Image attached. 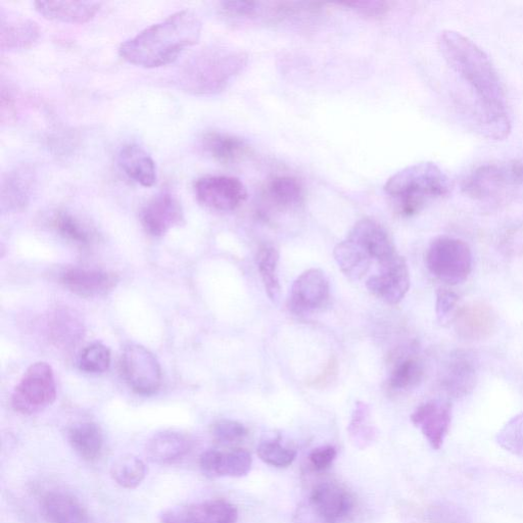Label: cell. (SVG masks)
Instances as JSON below:
<instances>
[{
    "label": "cell",
    "mask_w": 523,
    "mask_h": 523,
    "mask_svg": "<svg viewBox=\"0 0 523 523\" xmlns=\"http://www.w3.org/2000/svg\"><path fill=\"white\" fill-rule=\"evenodd\" d=\"M440 52L458 77L469 87L479 108V124L489 138L503 140L511 131L506 95L500 76L489 56L468 37L444 31Z\"/></svg>",
    "instance_id": "obj_1"
},
{
    "label": "cell",
    "mask_w": 523,
    "mask_h": 523,
    "mask_svg": "<svg viewBox=\"0 0 523 523\" xmlns=\"http://www.w3.org/2000/svg\"><path fill=\"white\" fill-rule=\"evenodd\" d=\"M200 18L189 10L177 12L120 46V56L129 64L154 69L174 63L202 35Z\"/></svg>",
    "instance_id": "obj_2"
},
{
    "label": "cell",
    "mask_w": 523,
    "mask_h": 523,
    "mask_svg": "<svg viewBox=\"0 0 523 523\" xmlns=\"http://www.w3.org/2000/svg\"><path fill=\"white\" fill-rule=\"evenodd\" d=\"M248 56L226 46L207 47L186 60L174 81L193 95H215L224 91L246 69Z\"/></svg>",
    "instance_id": "obj_3"
},
{
    "label": "cell",
    "mask_w": 523,
    "mask_h": 523,
    "mask_svg": "<svg viewBox=\"0 0 523 523\" xmlns=\"http://www.w3.org/2000/svg\"><path fill=\"white\" fill-rule=\"evenodd\" d=\"M449 176L435 163L421 162L394 174L385 185V192L399 214L411 217L430 202L452 192Z\"/></svg>",
    "instance_id": "obj_4"
},
{
    "label": "cell",
    "mask_w": 523,
    "mask_h": 523,
    "mask_svg": "<svg viewBox=\"0 0 523 523\" xmlns=\"http://www.w3.org/2000/svg\"><path fill=\"white\" fill-rule=\"evenodd\" d=\"M355 508L353 495L334 482L316 485L296 509L294 523H343Z\"/></svg>",
    "instance_id": "obj_5"
},
{
    "label": "cell",
    "mask_w": 523,
    "mask_h": 523,
    "mask_svg": "<svg viewBox=\"0 0 523 523\" xmlns=\"http://www.w3.org/2000/svg\"><path fill=\"white\" fill-rule=\"evenodd\" d=\"M427 269L439 280L457 285L465 282L472 271V254L469 246L450 236H440L427 249Z\"/></svg>",
    "instance_id": "obj_6"
},
{
    "label": "cell",
    "mask_w": 523,
    "mask_h": 523,
    "mask_svg": "<svg viewBox=\"0 0 523 523\" xmlns=\"http://www.w3.org/2000/svg\"><path fill=\"white\" fill-rule=\"evenodd\" d=\"M57 398L53 368L45 363L32 364L22 376L12 396L14 410L33 415L51 406Z\"/></svg>",
    "instance_id": "obj_7"
},
{
    "label": "cell",
    "mask_w": 523,
    "mask_h": 523,
    "mask_svg": "<svg viewBox=\"0 0 523 523\" xmlns=\"http://www.w3.org/2000/svg\"><path fill=\"white\" fill-rule=\"evenodd\" d=\"M122 372L129 387L141 396L156 394L162 384V369L156 356L147 348L137 344L125 347Z\"/></svg>",
    "instance_id": "obj_8"
},
{
    "label": "cell",
    "mask_w": 523,
    "mask_h": 523,
    "mask_svg": "<svg viewBox=\"0 0 523 523\" xmlns=\"http://www.w3.org/2000/svg\"><path fill=\"white\" fill-rule=\"evenodd\" d=\"M195 193L200 204L218 212L234 211L240 208L248 197L244 183L231 176L200 178L195 184Z\"/></svg>",
    "instance_id": "obj_9"
},
{
    "label": "cell",
    "mask_w": 523,
    "mask_h": 523,
    "mask_svg": "<svg viewBox=\"0 0 523 523\" xmlns=\"http://www.w3.org/2000/svg\"><path fill=\"white\" fill-rule=\"evenodd\" d=\"M379 265L380 272L368 279L366 287L379 300L397 305L406 297L410 289L411 280L407 262L398 254Z\"/></svg>",
    "instance_id": "obj_10"
},
{
    "label": "cell",
    "mask_w": 523,
    "mask_h": 523,
    "mask_svg": "<svg viewBox=\"0 0 523 523\" xmlns=\"http://www.w3.org/2000/svg\"><path fill=\"white\" fill-rule=\"evenodd\" d=\"M330 295L329 280L320 269L303 272L293 283L288 306L297 314L303 315L324 307Z\"/></svg>",
    "instance_id": "obj_11"
},
{
    "label": "cell",
    "mask_w": 523,
    "mask_h": 523,
    "mask_svg": "<svg viewBox=\"0 0 523 523\" xmlns=\"http://www.w3.org/2000/svg\"><path fill=\"white\" fill-rule=\"evenodd\" d=\"M427 442L440 450L449 434L452 422V405L446 400H433L420 405L411 415Z\"/></svg>",
    "instance_id": "obj_12"
},
{
    "label": "cell",
    "mask_w": 523,
    "mask_h": 523,
    "mask_svg": "<svg viewBox=\"0 0 523 523\" xmlns=\"http://www.w3.org/2000/svg\"><path fill=\"white\" fill-rule=\"evenodd\" d=\"M140 220L149 234L159 237L183 224L184 212L177 197L165 190L142 208Z\"/></svg>",
    "instance_id": "obj_13"
},
{
    "label": "cell",
    "mask_w": 523,
    "mask_h": 523,
    "mask_svg": "<svg viewBox=\"0 0 523 523\" xmlns=\"http://www.w3.org/2000/svg\"><path fill=\"white\" fill-rule=\"evenodd\" d=\"M347 240L360 247L379 264L385 263L398 255L387 229L370 218L358 221L349 231Z\"/></svg>",
    "instance_id": "obj_14"
},
{
    "label": "cell",
    "mask_w": 523,
    "mask_h": 523,
    "mask_svg": "<svg viewBox=\"0 0 523 523\" xmlns=\"http://www.w3.org/2000/svg\"><path fill=\"white\" fill-rule=\"evenodd\" d=\"M239 512L225 500H210L169 510L162 523H236Z\"/></svg>",
    "instance_id": "obj_15"
},
{
    "label": "cell",
    "mask_w": 523,
    "mask_h": 523,
    "mask_svg": "<svg viewBox=\"0 0 523 523\" xmlns=\"http://www.w3.org/2000/svg\"><path fill=\"white\" fill-rule=\"evenodd\" d=\"M515 185L509 162L486 164L473 170L462 183V192L475 200L496 196L506 186Z\"/></svg>",
    "instance_id": "obj_16"
},
{
    "label": "cell",
    "mask_w": 523,
    "mask_h": 523,
    "mask_svg": "<svg viewBox=\"0 0 523 523\" xmlns=\"http://www.w3.org/2000/svg\"><path fill=\"white\" fill-rule=\"evenodd\" d=\"M60 279L67 290L81 298L104 297L116 288L119 281L115 273L84 268L67 269Z\"/></svg>",
    "instance_id": "obj_17"
},
{
    "label": "cell",
    "mask_w": 523,
    "mask_h": 523,
    "mask_svg": "<svg viewBox=\"0 0 523 523\" xmlns=\"http://www.w3.org/2000/svg\"><path fill=\"white\" fill-rule=\"evenodd\" d=\"M441 382L451 398L468 396L478 383L477 362L468 352H454L445 365Z\"/></svg>",
    "instance_id": "obj_18"
},
{
    "label": "cell",
    "mask_w": 523,
    "mask_h": 523,
    "mask_svg": "<svg viewBox=\"0 0 523 523\" xmlns=\"http://www.w3.org/2000/svg\"><path fill=\"white\" fill-rule=\"evenodd\" d=\"M253 458L244 449L228 452L208 450L200 457L201 470L209 478H243L252 469Z\"/></svg>",
    "instance_id": "obj_19"
},
{
    "label": "cell",
    "mask_w": 523,
    "mask_h": 523,
    "mask_svg": "<svg viewBox=\"0 0 523 523\" xmlns=\"http://www.w3.org/2000/svg\"><path fill=\"white\" fill-rule=\"evenodd\" d=\"M41 36L37 23L24 17L0 13V49L3 52H17L30 49Z\"/></svg>",
    "instance_id": "obj_20"
},
{
    "label": "cell",
    "mask_w": 523,
    "mask_h": 523,
    "mask_svg": "<svg viewBox=\"0 0 523 523\" xmlns=\"http://www.w3.org/2000/svg\"><path fill=\"white\" fill-rule=\"evenodd\" d=\"M40 507L47 523H93L78 499L62 491L44 494Z\"/></svg>",
    "instance_id": "obj_21"
},
{
    "label": "cell",
    "mask_w": 523,
    "mask_h": 523,
    "mask_svg": "<svg viewBox=\"0 0 523 523\" xmlns=\"http://www.w3.org/2000/svg\"><path fill=\"white\" fill-rule=\"evenodd\" d=\"M103 4L98 2H35L38 14L47 20L84 24L95 18Z\"/></svg>",
    "instance_id": "obj_22"
},
{
    "label": "cell",
    "mask_w": 523,
    "mask_h": 523,
    "mask_svg": "<svg viewBox=\"0 0 523 523\" xmlns=\"http://www.w3.org/2000/svg\"><path fill=\"white\" fill-rule=\"evenodd\" d=\"M34 182L33 171L28 167H19L10 171L2 182L3 211L24 210L29 205Z\"/></svg>",
    "instance_id": "obj_23"
},
{
    "label": "cell",
    "mask_w": 523,
    "mask_h": 523,
    "mask_svg": "<svg viewBox=\"0 0 523 523\" xmlns=\"http://www.w3.org/2000/svg\"><path fill=\"white\" fill-rule=\"evenodd\" d=\"M118 162L124 173L144 187L157 182V167L151 155L138 145H127L119 153Z\"/></svg>",
    "instance_id": "obj_24"
},
{
    "label": "cell",
    "mask_w": 523,
    "mask_h": 523,
    "mask_svg": "<svg viewBox=\"0 0 523 523\" xmlns=\"http://www.w3.org/2000/svg\"><path fill=\"white\" fill-rule=\"evenodd\" d=\"M203 149L212 159L222 164L243 161L251 154L250 146L244 139L217 131L204 136Z\"/></svg>",
    "instance_id": "obj_25"
},
{
    "label": "cell",
    "mask_w": 523,
    "mask_h": 523,
    "mask_svg": "<svg viewBox=\"0 0 523 523\" xmlns=\"http://www.w3.org/2000/svg\"><path fill=\"white\" fill-rule=\"evenodd\" d=\"M193 443L183 434L166 431L155 435L147 445L148 458L157 464H172L184 458Z\"/></svg>",
    "instance_id": "obj_26"
},
{
    "label": "cell",
    "mask_w": 523,
    "mask_h": 523,
    "mask_svg": "<svg viewBox=\"0 0 523 523\" xmlns=\"http://www.w3.org/2000/svg\"><path fill=\"white\" fill-rule=\"evenodd\" d=\"M68 439L73 450L85 461L94 462L103 455L104 435L98 424H75L69 431Z\"/></svg>",
    "instance_id": "obj_27"
},
{
    "label": "cell",
    "mask_w": 523,
    "mask_h": 523,
    "mask_svg": "<svg viewBox=\"0 0 523 523\" xmlns=\"http://www.w3.org/2000/svg\"><path fill=\"white\" fill-rule=\"evenodd\" d=\"M266 197L279 209H295L303 204L305 195L299 180L291 176H277L268 182Z\"/></svg>",
    "instance_id": "obj_28"
},
{
    "label": "cell",
    "mask_w": 523,
    "mask_h": 523,
    "mask_svg": "<svg viewBox=\"0 0 523 523\" xmlns=\"http://www.w3.org/2000/svg\"><path fill=\"white\" fill-rule=\"evenodd\" d=\"M336 262L344 275L352 281L361 280L371 267V258L357 245L346 240L334 251Z\"/></svg>",
    "instance_id": "obj_29"
},
{
    "label": "cell",
    "mask_w": 523,
    "mask_h": 523,
    "mask_svg": "<svg viewBox=\"0 0 523 523\" xmlns=\"http://www.w3.org/2000/svg\"><path fill=\"white\" fill-rule=\"evenodd\" d=\"M424 376L422 361L413 355L397 361L389 377L390 389L397 392H408L417 388Z\"/></svg>",
    "instance_id": "obj_30"
},
{
    "label": "cell",
    "mask_w": 523,
    "mask_h": 523,
    "mask_svg": "<svg viewBox=\"0 0 523 523\" xmlns=\"http://www.w3.org/2000/svg\"><path fill=\"white\" fill-rule=\"evenodd\" d=\"M279 252L270 245L262 246L256 255V264L268 298L277 303L280 298L278 277Z\"/></svg>",
    "instance_id": "obj_31"
},
{
    "label": "cell",
    "mask_w": 523,
    "mask_h": 523,
    "mask_svg": "<svg viewBox=\"0 0 523 523\" xmlns=\"http://www.w3.org/2000/svg\"><path fill=\"white\" fill-rule=\"evenodd\" d=\"M50 330L53 341L66 348L75 346L83 337L81 320L69 310H60L54 314Z\"/></svg>",
    "instance_id": "obj_32"
},
{
    "label": "cell",
    "mask_w": 523,
    "mask_h": 523,
    "mask_svg": "<svg viewBox=\"0 0 523 523\" xmlns=\"http://www.w3.org/2000/svg\"><path fill=\"white\" fill-rule=\"evenodd\" d=\"M457 330L466 338H483L493 325V315L484 306H472L458 312Z\"/></svg>",
    "instance_id": "obj_33"
},
{
    "label": "cell",
    "mask_w": 523,
    "mask_h": 523,
    "mask_svg": "<svg viewBox=\"0 0 523 523\" xmlns=\"http://www.w3.org/2000/svg\"><path fill=\"white\" fill-rule=\"evenodd\" d=\"M111 475L117 485L132 490L145 481L147 466L144 461L134 455H124L113 463Z\"/></svg>",
    "instance_id": "obj_34"
},
{
    "label": "cell",
    "mask_w": 523,
    "mask_h": 523,
    "mask_svg": "<svg viewBox=\"0 0 523 523\" xmlns=\"http://www.w3.org/2000/svg\"><path fill=\"white\" fill-rule=\"evenodd\" d=\"M52 223L65 240L78 246L86 247L93 239V233L87 224L70 212L59 211L55 213Z\"/></svg>",
    "instance_id": "obj_35"
},
{
    "label": "cell",
    "mask_w": 523,
    "mask_h": 523,
    "mask_svg": "<svg viewBox=\"0 0 523 523\" xmlns=\"http://www.w3.org/2000/svg\"><path fill=\"white\" fill-rule=\"evenodd\" d=\"M350 438L359 449L370 446L376 438V430L370 423V408L364 402H358L348 427Z\"/></svg>",
    "instance_id": "obj_36"
},
{
    "label": "cell",
    "mask_w": 523,
    "mask_h": 523,
    "mask_svg": "<svg viewBox=\"0 0 523 523\" xmlns=\"http://www.w3.org/2000/svg\"><path fill=\"white\" fill-rule=\"evenodd\" d=\"M111 361L112 356L109 348L102 343H93L80 353L78 365L86 373L101 374L110 368Z\"/></svg>",
    "instance_id": "obj_37"
},
{
    "label": "cell",
    "mask_w": 523,
    "mask_h": 523,
    "mask_svg": "<svg viewBox=\"0 0 523 523\" xmlns=\"http://www.w3.org/2000/svg\"><path fill=\"white\" fill-rule=\"evenodd\" d=\"M497 443L513 455L523 456V412L503 426L497 435Z\"/></svg>",
    "instance_id": "obj_38"
},
{
    "label": "cell",
    "mask_w": 523,
    "mask_h": 523,
    "mask_svg": "<svg viewBox=\"0 0 523 523\" xmlns=\"http://www.w3.org/2000/svg\"><path fill=\"white\" fill-rule=\"evenodd\" d=\"M257 453L264 463L277 468L292 465L297 457L295 450L284 447L278 440L262 442L258 447Z\"/></svg>",
    "instance_id": "obj_39"
},
{
    "label": "cell",
    "mask_w": 523,
    "mask_h": 523,
    "mask_svg": "<svg viewBox=\"0 0 523 523\" xmlns=\"http://www.w3.org/2000/svg\"><path fill=\"white\" fill-rule=\"evenodd\" d=\"M432 523H472L471 515L464 508L453 503H439L426 512Z\"/></svg>",
    "instance_id": "obj_40"
},
{
    "label": "cell",
    "mask_w": 523,
    "mask_h": 523,
    "mask_svg": "<svg viewBox=\"0 0 523 523\" xmlns=\"http://www.w3.org/2000/svg\"><path fill=\"white\" fill-rule=\"evenodd\" d=\"M211 434L216 442L228 445L244 440L248 431L241 422L223 419L212 425Z\"/></svg>",
    "instance_id": "obj_41"
},
{
    "label": "cell",
    "mask_w": 523,
    "mask_h": 523,
    "mask_svg": "<svg viewBox=\"0 0 523 523\" xmlns=\"http://www.w3.org/2000/svg\"><path fill=\"white\" fill-rule=\"evenodd\" d=\"M458 295L446 288H441L437 292L436 314L438 321L447 325L452 323L458 314Z\"/></svg>",
    "instance_id": "obj_42"
},
{
    "label": "cell",
    "mask_w": 523,
    "mask_h": 523,
    "mask_svg": "<svg viewBox=\"0 0 523 523\" xmlns=\"http://www.w3.org/2000/svg\"><path fill=\"white\" fill-rule=\"evenodd\" d=\"M340 5L368 17H382L390 11L392 6V4L388 2H373V0H370V2H351Z\"/></svg>",
    "instance_id": "obj_43"
},
{
    "label": "cell",
    "mask_w": 523,
    "mask_h": 523,
    "mask_svg": "<svg viewBox=\"0 0 523 523\" xmlns=\"http://www.w3.org/2000/svg\"><path fill=\"white\" fill-rule=\"evenodd\" d=\"M338 455L337 449L331 446L319 447L309 455V462L314 470L323 471L327 469Z\"/></svg>",
    "instance_id": "obj_44"
},
{
    "label": "cell",
    "mask_w": 523,
    "mask_h": 523,
    "mask_svg": "<svg viewBox=\"0 0 523 523\" xmlns=\"http://www.w3.org/2000/svg\"><path fill=\"white\" fill-rule=\"evenodd\" d=\"M337 371H338L337 361L331 360L326 368V371L323 372V374L315 380L314 385L322 387L325 383L330 382V380L332 379V374H336Z\"/></svg>",
    "instance_id": "obj_45"
}]
</instances>
